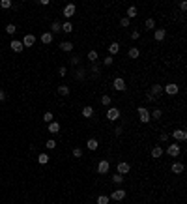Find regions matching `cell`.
<instances>
[{
	"instance_id": "obj_1",
	"label": "cell",
	"mask_w": 187,
	"mask_h": 204,
	"mask_svg": "<svg viewBox=\"0 0 187 204\" xmlns=\"http://www.w3.org/2000/svg\"><path fill=\"white\" fill-rule=\"evenodd\" d=\"M137 112H138V120L142 122V124H148V122L152 120V116H150V110H148L146 107H138V109H137Z\"/></svg>"
},
{
	"instance_id": "obj_2",
	"label": "cell",
	"mask_w": 187,
	"mask_h": 204,
	"mask_svg": "<svg viewBox=\"0 0 187 204\" xmlns=\"http://www.w3.org/2000/svg\"><path fill=\"white\" fill-rule=\"evenodd\" d=\"M120 116H122V112H120L118 107H110V109L107 110V120H110V122L120 120Z\"/></svg>"
},
{
	"instance_id": "obj_3",
	"label": "cell",
	"mask_w": 187,
	"mask_h": 204,
	"mask_svg": "<svg viewBox=\"0 0 187 204\" xmlns=\"http://www.w3.org/2000/svg\"><path fill=\"white\" fill-rule=\"evenodd\" d=\"M163 92L169 94V96H176V94L180 92V86H178V84H174V82H169V84L163 86Z\"/></svg>"
},
{
	"instance_id": "obj_4",
	"label": "cell",
	"mask_w": 187,
	"mask_h": 204,
	"mask_svg": "<svg viewBox=\"0 0 187 204\" xmlns=\"http://www.w3.org/2000/svg\"><path fill=\"white\" fill-rule=\"evenodd\" d=\"M75 11H77V8H75V4H66L64 6V10H62V13H64V17L69 21L73 15H75Z\"/></svg>"
},
{
	"instance_id": "obj_5",
	"label": "cell",
	"mask_w": 187,
	"mask_h": 204,
	"mask_svg": "<svg viewBox=\"0 0 187 204\" xmlns=\"http://www.w3.org/2000/svg\"><path fill=\"white\" fill-rule=\"evenodd\" d=\"M112 88L116 90V92H124V90L127 88V84H125V81H124L122 77H116L114 82H112Z\"/></svg>"
},
{
	"instance_id": "obj_6",
	"label": "cell",
	"mask_w": 187,
	"mask_h": 204,
	"mask_svg": "<svg viewBox=\"0 0 187 204\" xmlns=\"http://www.w3.org/2000/svg\"><path fill=\"white\" fill-rule=\"evenodd\" d=\"M172 137H174V141H178V142H185V141H187V133H185V129H174V131H172Z\"/></svg>"
},
{
	"instance_id": "obj_7",
	"label": "cell",
	"mask_w": 187,
	"mask_h": 204,
	"mask_svg": "<svg viewBox=\"0 0 187 204\" xmlns=\"http://www.w3.org/2000/svg\"><path fill=\"white\" fill-rule=\"evenodd\" d=\"M116 172L118 174H127V172H131V165L127 161H120L118 165H116Z\"/></svg>"
},
{
	"instance_id": "obj_8",
	"label": "cell",
	"mask_w": 187,
	"mask_h": 204,
	"mask_svg": "<svg viewBox=\"0 0 187 204\" xmlns=\"http://www.w3.org/2000/svg\"><path fill=\"white\" fill-rule=\"evenodd\" d=\"M148 92H150V94H152L155 99H161V94H163V86H161V84H152Z\"/></svg>"
},
{
	"instance_id": "obj_9",
	"label": "cell",
	"mask_w": 187,
	"mask_h": 204,
	"mask_svg": "<svg viewBox=\"0 0 187 204\" xmlns=\"http://www.w3.org/2000/svg\"><path fill=\"white\" fill-rule=\"evenodd\" d=\"M109 198H112L114 202H120V200H124L125 198V191L124 189H114L112 193H110V197Z\"/></svg>"
},
{
	"instance_id": "obj_10",
	"label": "cell",
	"mask_w": 187,
	"mask_h": 204,
	"mask_svg": "<svg viewBox=\"0 0 187 204\" xmlns=\"http://www.w3.org/2000/svg\"><path fill=\"white\" fill-rule=\"evenodd\" d=\"M180 152H181V148H180V144H169V148H167V154L170 155V157H178L180 155Z\"/></svg>"
},
{
	"instance_id": "obj_11",
	"label": "cell",
	"mask_w": 187,
	"mask_h": 204,
	"mask_svg": "<svg viewBox=\"0 0 187 204\" xmlns=\"http://www.w3.org/2000/svg\"><path fill=\"white\" fill-rule=\"evenodd\" d=\"M109 169H110L109 159H101V161L97 163V172H99V174H107V172H109Z\"/></svg>"
},
{
	"instance_id": "obj_12",
	"label": "cell",
	"mask_w": 187,
	"mask_h": 204,
	"mask_svg": "<svg viewBox=\"0 0 187 204\" xmlns=\"http://www.w3.org/2000/svg\"><path fill=\"white\" fill-rule=\"evenodd\" d=\"M34 43H36V36L34 34H26L25 38H22V47H32Z\"/></svg>"
},
{
	"instance_id": "obj_13",
	"label": "cell",
	"mask_w": 187,
	"mask_h": 204,
	"mask_svg": "<svg viewBox=\"0 0 187 204\" xmlns=\"http://www.w3.org/2000/svg\"><path fill=\"white\" fill-rule=\"evenodd\" d=\"M10 47H11V51L13 53H22V41H19V39H11V43H10Z\"/></svg>"
},
{
	"instance_id": "obj_14",
	"label": "cell",
	"mask_w": 187,
	"mask_h": 204,
	"mask_svg": "<svg viewBox=\"0 0 187 204\" xmlns=\"http://www.w3.org/2000/svg\"><path fill=\"white\" fill-rule=\"evenodd\" d=\"M88 70L92 71V75H94V77H99V75H101V66H99L97 62H92Z\"/></svg>"
},
{
	"instance_id": "obj_15",
	"label": "cell",
	"mask_w": 187,
	"mask_h": 204,
	"mask_svg": "<svg viewBox=\"0 0 187 204\" xmlns=\"http://www.w3.org/2000/svg\"><path fill=\"white\" fill-rule=\"evenodd\" d=\"M170 170H172V174H181V172L185 170V167H183V163L174 161V163H172V167H170Z\"/></svg>"
},
{
	"instance_id": "obj_16",
	"label": "cell",
	"mask_w": 187,
	"mask_h": 204,
	"mask_svg": "<svg viewBox=\"0 0 187 204\" xmlns=\"http://www.w3.org/2000/svg\"><path fill=\"white\" fill-rule=\"evenodd\" d=\"M56 92H58L60 96H64V98H67L69 94H71V88H69L67 84H60V86L56 88Z\"/></svg>"
},
{
	"instance_id": "obj_17",
	"label": "cell",
	"mask_w": 187,
	"mask_h": 204,
	"mask_svg": "<svg viewBox=\"0 0 187 204\" xmlns=\"http://www.w3.org/2000/svg\"><path fill=\"white\" fill-rule=\"evenodd\" d=\"M75 79L77 81H84L86 79V67H82V66L77 67V70H75Z\"/></svg>"
},
{
	"instance_id": "obj_18",
	"label": "cell",
	"mask_w": 187,
	"mask_h": 204,
	"mask_svg": "<svg viewBox=\"0 0 187 204\" xmlns=\"http://www.w3.org/2000/svg\"><path fill=\"white\" fill-rule=\"evenodd\" d=\"M152 157H153V159H159V157H163V154H165V152H163V148L159 146V144H155L153 148H152Z\"/></svg>"
},
{
	"instance_id": "obj_19",
	"label": "cell",
	"mask_w": 187,
	"mask_h": 204,
	"mask_svg": "<svg viewBox=\"0 0 187 204\" xmlns=\"http://www.w3.org/2000/svg\"><path fill=\"white\" fill-rule=\"evenodd\" d=\"M73 47H75V45H73V41H67V39L60 43V49H62L64 53H71V51H73Z\"/></svg>"
},
{
	"instance_id": "obj_20",
	"label": "cell",
	"mask_w": 187,
	"mask_h": 204,
	"mask_svg": "<svg viewBox=\"0 0 187 204\" xmlns=\"http://www.w3.org/2000/svg\"><path fill=\"white\" fill-rule=\"evenodd\" d=\"M165 36H167V32H165V28H157L155 32H153V39L155 41H163V39H165Z\"/></svg>"
},
{
	"instance_id": "obj_21",
	"label": "cell",
	"mask_w": 187,
	"mask_h": 204,
	"mask_svg": "<svg viewBox=\"0 0 187 204\" xmlns=\"http://www.w3.org/2000/svg\"><path fill=\"white\" fill-rule=\"evenodd\" d=\"M118 53H120V43H118V41L110 43V45H109V54L114 56V54H118Z\"/></svg>"
},
{
	"instance_id": "obj_22",
	"label": "cell",
	"mask_w": 187,
	"mask_h": 204,
	"mask_svg": "<svg viewBox=\"0 0 187 204\" xmlns=\"http://www.w3.org/2000/svg\"><path fill=\"white\" fill-rule=\"evenodd\" d=\"M86 148H88V150H92V152H94V150H97V148H99L97 139H88V141H86Z\"/></svg>"
},
{
	"instance_id": "obj_23",
	"label": "cell",
	"mask_w": 187,
	"mask_h": 204,
	"mask_svg": "<svg viewBox=\"0 0 187 204\" xmlns=\"http://www.w3.org/2000/svg\"><path fill=\"white\" fill-rule=\"evenodd\" d=\"M81 114H82L84 118H92V116H94V107H90V105L82 107V112H81Z\"/></svg>"
},
{
	"instance_id": "obj_24",
	"label": "cell",
	"mask_w": 187,
	"mask_h": 204,
	"mask_svg": "<svg viewBox=\"0 0 187 204\" xmlns=\"http://www.w3.org/2000/svg\"><path fill=\"white\" fill-rule=\"evenodd\" d=\"M53 34L51 32H45V34H41V43H45V45H49V43H53Z\"/></svg>"
},
{
	"instance_id": "obj_25",
	"label": "cell",
	"mask_w": 187,
	"mask_h": 204,
	"mask_svg": "<svg viewBox=\"0 0 187 204\" xmlns=\"http://www.w3.org/2000/svg\"><path fill=\"white\" fill-rule=\"evenodd\" d=\"M47 129H49V133H51V135H56V133L60 131V124H58V122H51Z\"/></svg>"
},
{
	"instance_id": "obj_26",
	"label": "cell",
	"mask_w": 187,
	"mask_h": 204,
	"mask_svg": "<svg viewBox=\"0 0 187 204\" xmlns=\"http://www.w3.org/2000/svg\"><path fill=\"white\" fill-rule=\"evenodd\" d=\"M62 32H66V34H71V32H73V25H71V21L62 22Z\"/></svg>"
},
{
	"instance_id": "obj_27",
	"label": "cell",
	"mask_w": 187,
	"mask_h": 204,
	"mask_svg": "<svg viewBox=\"0 0 187 204\" xmlns=\"http://www.w3.org/2000/svg\"><path fill=\"white\" fill-rule=\"evenodd\" d=\"M86 56H88V60H90V62H97L99 53H97L96 49H92V51H88V54H86Z\"/></svg>"
},
{
	"instance_id": "obj_28",
	"label": "cell",
	"mask_w": 187,
	"mask_h": 204,
	"mask_svg": "<svg viewBox=\"0 0 187 204\" xmlns=\"http://www.w3.org/2000/svg\"><path fill=\"white\" fill-rule=\"evenodd\" d=\"M49 159H51L49 154H39V155H38V163H39V165H47V163H49Z\"/></svg>"
},
{
	"instance_id": "obj_29",
	"label": "cell",
	"mask_w": 187,
	"mask_h": 204,
	"mask_svg": "<svg viewBox=\"0 0 187 204\" xmlns=\"http://www.w3.org/2000/svg\"><path fill=\"white\" fill-rule=\"evenodd\" d=\"M60 30H62V22H58V21L51 22V34H58Z\"/></svg>"
},
{
	"instance_id": "obj_30",
	"label": "cell",
	"mask_w": 187,
	"mask_h": 204,
	"mask_svg": "<svg viewBox=\"0 0 187 204\" xmlns=\"http://www.w3.org/2000/svg\"><path fill=\"white\" fill-rule=\"evenodd\" d=\"M127 54H129V58H131V60H137V58L140 56V51H138L137 47H131V49L127 51Z\"/></svg>"
},
{
	"instance_id": "obj_31",
	"label": "cell",
	"mask_w": 187,
	"mask_h": 204,
	"mask_svg": "<svg viewBox=\"0 0 187 204\" xmlns=\"http://www.w3.org/2000/svg\"><path fill=\"white\" fill-rule=\"evenodd\" d=\"M124 174H118V172H116V174H112V182L116 184V186H120V184H124Z\"/></svg>"
},
{
	"instance_id": "obj_32",
	"label": "cell",
	"mask_w": 187,
	"mask_h": 204,
	"mask_svg": "<svg viewBox=\"0 0 187 204\" xmlns=\"http://www.w3.org/2000/svg\"><path fill=\"white\" fill-rule=\"evenodd\" d=\"M137 13H138V10H137L135 6H129V8H127V19H129V21H131L133 17H137Z\"/></svg>"
},
{
	"instance_id": "obj_33",
	"label": "cell",
	"mask_w": 187,
	"mask_h": 204,
	"mask_svg": "<svg viewBox=\"0 0 187 204\" xmlns=\"http://www.w3.org/2000/svg\"><path fill=\"white\" fill-rule=\"evenodd\" d=\"M71 154H73L75 159H81V157H82V148H81V146H75V148L71 150Z\"/></svg>"
},
{
	"instance_id": "obj_34",
	"label": "cell",
	"mask_w": 187,
	"mask_h": 204,
	"mask_svg": "<svg viewBox=\"0 0 187 204\" xmlns=\"http://www.w3.org/2000/svg\"><path fill=\"white\" fill-rule=\"evenodd\" d=\"M144 26H146V30H153V28H155V21H153L152 17L146 19V21H144Z\"/></svg>"
},
{
	"instance_id": "obj_35",
	"label": "cell",
	"mask_w": 187,
	"mask_h": 204,
	"mask_svg": "<svg viewBox=\"0 0 187 204\" xmlns=\"http://www.w3.org/2000/svg\"><path fill=\"white\" fill-rule=\"evenodd\" d=\"M150 116H152V120H161L163 112H161V109H155L153 112H150Z\"/></svg>"
},
{
	"instance_id": "obj_36",
	"label": "cell",
	"mask_w": 187,
	"mask_h": 204,
	"mask_svg": "<svg viewBox=\"0 0 187 204\" xmlns=\"http://www.w3.org/2000/svg\"><path fill=\"white\" fill-rule=\"evenodd\" d=\"M112 62H114V56H110V54H107V56L103 58V66H105V67H110Z\"/></svg>"
},
{
	"instance_id": "obj_37",
	"label": "cell",
	"mask_w": 187,
	"mask_h": 204,
	"mask_svg": "<svg viewBox=\"0 0 187 204\" xmlns=\"http://www.w3.org/2000/svg\"><path fill=\"white\" fill-rule=\"evenodd\" d=\"M109 200H110V198H109L107 195H99V197L96 198V202H97V204H109Z\"/></svg>"
},
{
	"instance_id": "obj_38",
	"label": "cell",
	"mask_w": 187,
	"mask_h": 204,
	"mask_svg": "<svg viewBox=\"0 0 187 204\" xmlns=\"http://www.w3.org/2000/svg\"><path fill=\"white\" fill-rule=\"evenodd\" d=\"M81 62H82V58H81L79 54H73V56H71V66H81Z\"/></svg>"
},
{
	"instance_id": "obj_39",
	"label": "cell",
	"mask_w": 187,
	"mask_h": 204,
	"mask_svg": "<svg viewBox=\"0 0 187 204\" xmlns=\"http://www.w3.org/2000/svg\"><path fill=\"white\" fill-rule=\"evenodd\" d=\"M99 101H101V105H105V107H109V105H110V101H112V98L105 94V96H103V98H101Z\"/></svg>"
},
{
	"instance_id": "obj_40",
	"label": "cell",
	"mask_w": 187,
	"mask_h": 204,
	"mask_svg": "<svg viewBox=\"0 0 187 204\" xmlns=\"http://www.w3.org/2000/svg\"><path fill=\"white\" fill-rule=\"evenodd\" d=\"M129 25H131V21H129L127 17H122V19H120V26H122V28H127Z\"/></svg>"
},
{
	"instance_id": "obj_41",
	"label": "cell",
	"mask_w": 187,
	"mask_h": 204,
	"mask_svg": "<svg viewBox=\"0 0 187 204\" xmlns=\"http://www.w3.org/2000/svg\"><path fill=\"white\" fill-rule=\"evenodd\" d=\"M43 120H45L47 124H51V122L54 120V116H53V112H45V114H43Z\"/></svg>"
},
{
	"instance_id": "obj_42",
	"label": "cell",
	"mask_w": 187,
	"mask_h": 204,
	"mask_svg": "<svg viewBox=\"0 0 187 204\" xmlns=\"http://www.w3.org/2000/svg\"><path fill=\"white\" fill-rule=\"evenodd\" d=\"M45 146L49 148V150H54V148H56V141H54V139H49V141L45 142Z\"/></svg>"
},
{
	"instance_id": "obj_43",
	"label": "cell",
	"mask_w": 187,
	"mask_h": 204,
	"mask_svg": "<svg viewBox=\"0 0 187 204\" xmlns=\"http://www.w3.org/2000/svg\"><path fill=\"white\" fill-rule=\"evenodd\" d=\"M15 30H17V28H15V25H8V26H6V32H8L10 36H13V34H15Z\"/></svg>"
},
{
	"instance_id": "obj_44",
	"label": "cell",
	"mask_w": 187,
	"mask_h": 204,
	"mask_svg": "<svg viewBox=\"0 0 187 204\" xmlns=\"http://www.w3.org/2000/svg\"><path fill=\"white\" fill-rule=\"evenodd\" d=\"M159 141H161V142H167V141H169V133H165V131H163V133L159 135Z\"/></svg>"
},
{
	"instance_id": "obj_45",
	"label": "cell",
	"mask_w": 187,
	"mask_h": 204,
	"mask_svg": "<svg viewBox=\"0 0 187 204\" xmlns=\"http://www.w3.org/2000/svg\"><path fill=\"white\" fill-rule=\"evenodd\" d=\"M0 8H11V0H2V2H0Z\"/></svg>"
},
{
	"instance_id": "obj_46",
	"label": "cell",
	"mask_w": 187,
	"mask_h": 204,
	"mask_svg": "<svg viewBox=\"0 0 187 204\" xmlns=\"http://www.w3.org/2000/svg\"><path fill=\"white\" fill-rule=\"evenodd\" d=\"M146 101H148V103H153V101H157V99H155L150 92H146Z\"/></svg>"
},
{
	"instance_id": "obj_47",
	"label": "cell",
	"mask_w": 187,
	"mask_h": 204,
	"mask_svg": "<svg viewBox=\"0 0 187 204\" xmlns=\"http://www.w3.org/2000/svg\"><path fill=\"white\" fill-rule=\"evenodd\" d=\"M58 75H60V77H66V75H67V67H60V70H58Z\"/></svg>"
},
{
	"instance_id": "obj_48",
	"label": "cell",
	"mask_w": 187,
	"mask_h": 204,
	"mask_svg": "<svg viewBox=\"0 0 187 204\" xmlns=\"http://www.w3.org/2000/svg\"><path fill=\"white\" fill-rule=\"evenodd\" d=\"M138 38H140V32H138V30H133V32H131V39H138Z\"/></svg>"
},
{
	"instance_id": "obj_49",
	"label": "cell",
	"mask_w": 187,
	"mask_h": 204,
	"mask_svg": "<svg viewBox=\"0 0 187 204\" xmlns=\"http://www.w3.org/2000/svg\"><path fill=\"white\" fill-rule=\"evenodd\" d=\"M4 99H6V92H4V90H2V88H0V103H2Z\"/></svg>"
},
{
	"instance_id": "obj_50",
	"label": "cell",
	"mask_w": 187,
	"mask_h": 204,
	"mask_svg": "<svg viewBox=\"0 0 187 204\" xmlns=\"http://www.w3.org/2000/svg\"><path fill=\"white\" fill-rule=\"evenodd\" d=\"M122 131H124V127H122V126H118V127L114 129V135H122Z\"/></svg>"
},
{
	"instance_id": "obj_51",
	"label": "cell",
	"mask_w": 187,
	"mask_h": 204,
	"mask_svg": "<svg viewBox=\"0 0 187 204\" xmlns=\"http://www.w3.org/2000/svg\"><path fill=\"white\" fill-rule=\"evenodd\" d=\"M180 10L185 11V10H187V2H180Z\"/></svg>"
}]
</instances>
